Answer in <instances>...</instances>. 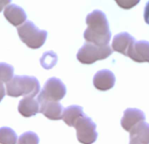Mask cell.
Masks as SVG:
<instances>
[{
    "mask_svg": "<svg viewBox=\"0 0 149 144\" xmlns=\"http://www.w3.org/2000/svg\"><path fill=\"white\" fill-rule=\"evenodd\" d=\"M19 39L29 48L38 49L41 48L47 40V32L39 29L32 21L27 20L17 28Z\"/></svg>",
    "mask_w": 149,
    "mask_h": 144,
    "instance_id": "3",
    "label": "cell"
},
{
    "mask_svg": "<svg viewBox=\"0 0 149 144\" xmlns=\"http://www.w3.org/2000/svg\"><path fill=\"white\" fill-rule=\"evenodd\" d=\"M18 111L23 117L30 118L40 113V106L34 98L25 97L19 101Z\"/></svg>",
    "mask_w": 149,
    "mask_h": 144,
    "instance_id": "14",
    "label": "cell"
},
{
    "mask_svg": "<svg viewBox=\"0 0 149 144\" xmlns=\"http://www.w3.org/2000/svg\"><path fill=\"white\" fill-rule=\"evenodd\" d=\"M6 95V88L4 84L0 83V102L3 100V99L5 98V96Z\"/></svg>",
    "mask_w": 149,
    "mask_h": 144,
    "instance_id": "22",
    "label": "cell"
},
{
    "mask_svg": "<svg viewBox=\"0 0 149 144\" xmlns=\"http://www.w3.org/2000/svg\"><path fill=\"white\" fill-rule=\"evenodd\" d=\"M14 74V68L6 63V62H0V83L7 84L10 82Z\"/></svg>",
    "mask_w": 149,
    "mask_h": 144,
    "instance_id": "18",
    "label": "cell"
},
{
    "mask_svg": "<svg viewBox=\"0 0 149 144\" xmlns=\"http://www.w3.org/2000/svg\"><path fill=\"white\" fill-rule=\"evenodd\" d=\"M4 16L11 25L18 27L26 22L27 17L24 9L14 4H10L4 9Z\"/></svg>",
    "mask_w": 149,
    "mask_h": 144,
    "instance_id": "11",
    "label": "cell"
},
{
    "mask_svg": "<svg viewBox=\"0 0 149 144\" xmlns=\"http://www.w3.org/2000/svg\"><path fill=\"white\" fill-rule=\"evenodd\" d=\"M116 3L119 7L125 10H129L132 7H134L136 5L139 3V0H135V1H131V0H127V1H124V0H116Z\"/></svg>",
    "mask_w": 149,
    "mask_h": 144,
    "instance_id": "20",
    "label": "cell"
},
{
    "mask_svg": "<svg viewBox=\"0 0 149 144\" xmlns=\"http://www.w3.org/2000/svg\"><path fill=\"white\" fill-rule=\"evenodd\" d=\"M58 56L54 51H47L45 52L41 58L40 59V65L45 69H53L55 64L57 63Z\"/></svg>",
    "mask_w": 149,
    "mask_h": 144,
    "instance_id": "17",
    "label": "cell"
},
{
    "mask_svg": "<svg viewBox=\"0 0 149 144\" xmlns=\"http://www.w3.org/2000/svg\"><path fill=\"white\" fill-rule=\"evenodd\" d=\"M77 130V137L82 144H93L97 139V125L87 115L82 116L74 124Z\"/></svg>",
    "mask_w": 149,
    "mask_h": 144,
    "instance_id": "5",
    "label": "cell"
},
{
    "mask_svg": "<svg viewBox=\"0 0 149 144\" xmlns=\"http://www.w3.org/2000/svg\"><path fill=\"white\" fill-rule=\"evenodd\" d=\"M11 3L10 0H0V13H1L7 6H9Z\"/></svg>",
    "mask_w": 149,
    "mask_h": 144,
    "instance_id": "23",
    "label": "cell"
},
{
    "mask_svg": "<svg viewBox=\"0 0 149 144\" xmlns=\"http://www.w3.org/2000/svg\"><path fill=\"white\" fill-rule=\"evenodd\" d=\"M84 115V110H83L82 106L73 105V106H70L63 110L61 120L68 127H74L77 121Z\"/></svg>",
    "mask_w": 149,
    "mask_h": 144,
    "instance_id": "15",
    "label": "cell"
},
{
    "mask_svg": "<svg viewBox=\"0 0 149 144\" xmlns=\"http://www.w3.org/2000/svg\"><path fill=\"white\" fill-rule=\"evenodd\" d=\"M115 75L109 69H102L97 71L93 78V85L98 91L105 92L113 88L115 85Z\"/></svg>",
    "mask_w": 149,
    "mask_h": 144,
    "instance_id": "10",
    "label": "cell"
},
{
    "mask_svg": "<svg viewBox=\"0 0 149 144\" xmlns=\"http://www.w3.org/2000/svg\"><path fill=\"white\" fill-rule=\"evenodd\" d=\"M18 135L16 132L8 127L0 128V144H17Z\"/></svg>",
    "mask_w": 149,
    "mask_h": 144,
    "instance_id": "16",
    "label": "cell"
},
{
    "mask_svg": "<svg viewBox=\"0 0 149 144\" xmlns=\"http://www.w3.org/2000/svg\"><path fill=\"white\" fill-rule=\"evenodd\" d=\"M87 28L84 33L86 42L103 47L109 44L111 33L106 15L100 10H94L86 17Z\"/></svg>",
    "mask_w": 149,
    "mask_h": 144,
    "instance_id": "1",
    "label": "cell"
},
{
    "mask_svg": "<svg viewBox=\"0 0 149 144\" xmlns=\"http://www.w3.org/2000/svg\"><path fill=\"white\" fill-rule=\"evenodd\" d=\"M129 144H149V124L143 121L130 131Z\"/></svg>",
    "mask_w": 149,
    "mask_h": 144,
    "instance_id": "12",
    "label": "cell"
},
{
    "mask_svg": "<svg viewBox=\"0 0 149 144\" xmlns=\"http://www.w3.org/2000/svg\"><path fill=\"white\" fill-rule=\"evenodd\" d=\"M144 20L147 25H149V1L146 3L144 11Z\"/></svg>",
    "mask_w": 149,
    "mask_h": 144,
    "instance_id": "21",
    "label": "cell"
},
{
    "mask_svg": "<svg viewBox=\"0 0 149 144\" xmlns=\"http://www.w3.org/2000/svg\"><path fill=\"white\" fill-rule=\"evenodd\" d=\"M146 120L144 112L137 108H127L124 112L121 119V127L126 131L130 132L135 126Z\"/></svg>",
    "mask_w": 149,
    "mask_h": 144,
    "instance_id": "8",
    "label": "cell"
},
{
    "mask_svg": "<svg viewBox=\"0 0 149 144\" xmlns=\"http://www.w3.org/2000/svg\"><path fill=\"white\" fill-rule=\"evenodd\" d=\"M67 89L62 81L57 78H51L45 83L43 89L38 95V98L59 102L65 97Z\"/></svg>",
    "mask_w": 149,
    "mask_h": 144,
    "instance_id": "6",
    "label": "cell"
},
{
    "mask_svg": "<svg viewBox=\"0 0 149 144\" xmlns=\"http://www.w3.org/2000/svg\"><path fill=\"white\" fill-rule=\"evenodd\" d=\"M6 94L13 98L20 96L34 98L40 89L38 79L31 76H15L10 82L6 84Z\"/></svg>",
    "mask_w": 149,
    "mask_h": 144,
    "instance_id": "2",
    "label": "cell"
},
{
    "mask_svg": "<svg viewBox=\"0 0 149 144\" xmlns=\"http://www.w3.org/2000/svg\"><path fill=\"white\" fill-rule=\"evenodd\" d=\"M135 42L136 41L134 37H132L128 33H120L114 36L112 40L111 49L112 51L120 53L127 56Z\"/></svg>",
    "mask_w": 149,
    "mask_h": 144,
    "instance_id": "9",
    "label": "cell"
},
{
    "mask_svg": "<svg viewBox=\"0 0 149 144\" xmlns=\"http://www.w3.org/2000/svg\"><path fill=\"white\" fill-rule=\"evenodd\" d=\"M112 49L109 45L99 47L86 42L77 52V59L85 65H91L94 62L108 58L112 54Z\"/></svg>",
    "mask_w": 149,
    "mask_h": 144,
    "instance_id": "4",
    "label": "cell"
},
{
    "mask_svg": "<svg viewBox=\"0 0 149 144\" xmlns=\"http://www.w3.org/2000/svg\"><path fill=\"white\" fill-rule=\"evenodd\" d=\"M40 106V113L50 120H60L62 117L64 108L59 102L37 98Z\"/></svg>",
    "mask_w": 149,
    "mask_h": 144,
    "instance_id": "7",
    "label": "cell"
},
{
    "mask_svg": "<svg viewBox=\"0 0 149 144\" xmlns=\"http://www.w3.org/2000/svg\"><path fill=\"white\" fill-rule=\"evenodd\" d=\"M127 56L136 62H149V41L135 42Z\"/></svg>",
    "mask_w": 149,
    "mask_h": 144,
    "instance_id": "13",
    "label": "cell"
},
{
    "mask_svg": "<svg viewBox=\"0 0 149 144\" xmlns=\"http://www.w3.org/2000/svg\"><path fill=\"white\" fill-rule=\"evenodd\" d=\"M39 142L40 139L38 134L34 132L28 131L23 133L19 136L17 144H39Z\"/></svg>",
    "mask_w": 149,
    "mask_h": 144,
    "instance_id": "19",
    "label": "cell"
}]
</instances>
